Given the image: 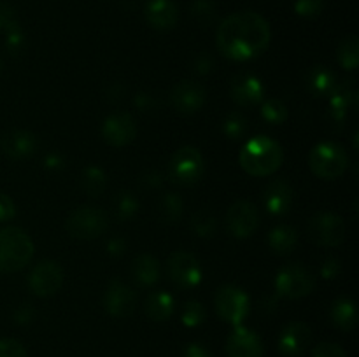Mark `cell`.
Returning <instances> with one entry per match:
<instances>
[{
  "label": "cell",
  "mask_w": 359,
  "mask_h": 357,
  "mask_svg": "<svg viewBox=\"0 0 359 357\" xmlns=\"http://www.w3.org/2000/svg\"><path fill=\"white\" fill-rule=\"evenodd\" d=\"M139 212V200L130 191L119 192L116 198V214L121 220H130Z\"/></svg>",
  "instance_id": "obj_34"
},
{
  "label": "cell",
  "mask_w": 359,
  "mask_h": 357,
  "mask_svg": "<svg viewBox=\"0 0 359 357\" xmlns=\"http://www.w3.org/2000/svg\"><path fill=\"white\" fill-rule=\"evenodd\" d=\"M146 18L156 30H172L177 23V7L172 0H149L146 6Z\"/></svg>",
  "instance_id": "obj_22"
},
{
  "label": "cell",
  "mask_w": 359,
  "mask_h": 357,
  "mask_svg": "<svg viewBox=\"0 0 359 357\" xmlns=\"http://www.w3.org/2000/svg\"><path fill=\"white\" fill-rule=\"evenodd\" d=\"M135 102H137V105L142 108V111H147V108L151 107V104H153V102H151V97H149V94H146V93H140L139 97L135 98Z\"/></svg>",
  "instance_id": "obj_49"
},
{
  "label": "cell",
  "mask_w": 359,
  "mask_h": 357,
  "mask_svg": "<svg viewBox=\"0 0 359 357\" xmlns=\"http://www.w3.org/2000/svg\"><path fill=\"white\" fill-rule=\"evenodd\" d=\"M63 284V270L56 261H41L28 275V287L39 298H48L58 293Z\"/></svg>",
  "instance_id": "obj_11"
},
{
  "label": "cell",
  "mask_w": 359,
  "mask_h": 357,
  "mask_svg": "<svg viewBox=\"0 0 359 357\" xmlns=\"http://www.w3.org/2000/svg\"><path fill=\"white\" fill-rule=\"evenodd\" d=\"M44 164L49 168V170H60L63 167V158L60 154H48L44 160Z\"/></svg>",
  "instance_id": "obj_48"
},
{
  "label": "cell",
  "mask_w": 359,
  "mask_h": 357,
  "mask_svg": "<svg viewBox=\"0 0 359 357\" xmlns=\"http://www.w3.org/2000/svg\"><path fill=\"white\" fill-rule=\"evenodd\" d=\"M307 90L312 97H328L335 88L337 79L335 74L325 65H316L311 72L307 74Z\"/></svg>",
  "instance_id": "obj_26"
},
{
  "label": "cell",
  "mask_w": 359,
  "mask_h": 357,
  "mask_svg": "<svg viewBox=\"0 0 359 357\" xmlns=\"http://www.w3.org/2000/svg\"><path fill=\"white\" fill-rule=\"evenodd\" d=\"M34 314L35 312L30 304H21L16 310V314H14V321H16L18 324H28V322L34 318Z\"/></svg>",
  "instance_id": "obj_45"
},
{
  "label": "cell",
  "mask_w": 359,
  "mask_h": 357,
  "mask_svg": "<svg viewBox=\"0 0 359 357\" xmlns=\"http://www.w3.org/2000/svg\"><path fill=\"white\" fill-rule=\"evenodd\" d=\"M161 266L151 254H140L132 262V276L140 287H151L160 280Z\"/></svg>",
  "instance_id": "obj_23"
},
{
  "label": "cell",
  "mask_w": 359,
  "mask_h": 357,
  "mask_svg": "<svg viewBox=\"0 0 359 357\" xmlns=\"http://www.w3.org/2000/svg\"><path fill=\"white\" fill-rule=\"evenodd\" d=\"M316 287V276L307 266L291 262L279 270L276 276L277 296L286 300H300L309 296Z\"/></svg>",
  "instance_id": "obj_5"
},
{
  "label": "cell",
  "mask_w": 359,
  "mask_h": 357,
  "mask_svg": "<svg viewBox=\"0 0 359 357\" xmlns=\"http://www.w3.org/2000/svg\"><path fill=\"white\" fill-rule=\"evenodd\" d=\"M182 210H184V205H182L181 196L177 192H167L160 203V220L165 224L179 223Z\"/></svg>",
  "instance_id": "obj_29"
},
{
  "label": "cell",
  "mask_w": 359,
  "mask_h": 357,
  "mask_svg": "<svg viewBox=\"0 0 359 357\" xmlns=\"http://www.w3.org/2000/svg\"><path fill=\"white\" fill-rule=\"evenodd\" d=\"M79 182L81 188H83V191L88 196H100L104 192L105 186H107V177H105L104 170L100 167L90 164V167H86L81 172Z\"/></svg>",
  "instance_id": "obj_28"
},
{
  "label": "cell",
  "mask_w": 359,
  "mask_h": 357,
  "mask_svg": "<svg viewBox=\"0 0 359 357\" xmlns=\"http://www.w3.org/2000/svg\"><path fill=\"white\" fill-rule=\"evenodd\" d=\"M230 94L242 107H255L265 98V86L252 74H238L231 79Z\"/></svg>",
  "instance_id": "obj_17"
},
{
  "label": "cell",
  "mask_w": 359,
  "mask_h": 357,
  "mask_svg": "<svg viewBox=\"0 0 359 357\" xmlns=\"http://www.w3.org/2000/svg\"><path fill=\"white\" fill-rule=\"evenodd\" d=\"M205 172L203 156L196 147L186 146L175 150L168 163V177L179 186H193L202 178Z\"/></svg>",
  "instance_id": "obj_7"
},
{
  "label": "cell",
  "mask_w": 359,
  "mask_h": 357,
  "mask_svg": "<svg viewBox=\"0 0 359 357\" xmlns=\"http://www.w3.org/2000/svg\"><path fill=\"white\" fill-rule=\"evenodd\" d=\"M168 279L181 289H191L202 282V265L189 252H174L167 261Z\"/></svg>",
  "instance_id": "obj_10"
},
{
  "label": "cell",
  "mask_w": 359,
  "mask_h": 357,
  "mask_svg": "<svg viewBox=\"0 0 359 357\" xmlns=\"http://www.w3.org/2000/svg\"><path fill=\"white\" fill-rule=\"evenodd\" d=\"M126 248V241L123 238H111L107 244V252L111 255H121Z\"/></svg>",
  "instance_id": "obj_47"
},
{
  "label": "cell",
  "mask_w": 359,
  "mask_h": 357,
  "mask_svg": "<svg viewBox=\"0 0 359 357\" xmlns=\"http://www.w3.org/2000/svg\"><path fill=\"white\" fill-rule=\"evenodd\" d=\"M214 66V59L209 55H200L195 59V72L203 76V74H209Z\"/></svg>",
  "instance_id": "obj_44"
},
{
  "label": "cell",
  "mask_w": 359,
  "mask_h": 357,
  "mask_svg": "<svg viewBox=\"0 0 359 357\" xmlns=\"http://www.w3.org/2000/svg\"><path fill=\"white\" fill-rule=\"evenodd\" d=\"M262 115L269 125H283L287 119L290 112H287L286 104L279 98H270L262 104Z\"/></svg>",
  "instance_id": "obj_31"
},
{
  "label": "cell",
  "mask_w": 359,
  "mask_h": 357,
  "mask_svg": "<svg viewBox=\"0 0 359 357\" xmlns=\"http://www.w3.org/2000/svg\"><path fill=\"white\" fill-rule=\"evenodd\" d=\"M259 226V212L248 200H238L228 209L226 227L235 238H249Z\"/></svg>",
  "instance_id": "obj_12"
},
{
  "label": "cell",
  "mask_w": 359,
  "mask_h": 357,
  "mask_svg": "<svg viewBox=\"0 0 359 357\" xmlns=\"http://www.w3.org/2000/svg\"><path fill=\"white\" fill-rule=\"evenodd\" d=\"M34 241L30 234L16 226L0 230V273L23 270L34 258Z\"/></svg>",
  "instance_id": "obj_3"
},
{
  "label": "cell",
  "mask_w": 359,
  "mask_h": 357,
  "mask_svg": "<svg viewBox=\"0 0 359 357\" xmlns=\"http://www.w3.org/2000/svg\"><path fill=\"white\" fill-rule=\"evenodd\" d=\"M191 227L198 237L210 238L216 233L217 220L216 217H214V214L209 212V210H198V212L191 217Z\"/></svg>",
  "instance_id": "obj_32"
},
{
  "label": "cell",
  "mask_w": 359,
  "mask_h": 357,
  "mask_svg": "<svg viewBox=\"0 0 359 357\" xmlns=\"http://www.w3.org/2000/svg\"><path fill=\"white\" fill-rule=\"evenodd\" d=\"M37 136L28 130H13L0 139V150L11 160H27L37 150Z\"/></svg>",
  "instance_id": "obj_20"
},
{
  "label": "cell",
  "mask_w": 359,
  "mask_h": 357,
  "mask_svg": "<svg viewBox=\"0 0 359 357\" xmlns=\"http://www.w3.org/2000/svg\"><path fill=\"white\" fill-rule=\"evenodd\" d=\"M337 58H339L340 65L346 70H354L359 63V41L358 37L351 35V37L344 38L337 51Z\"/></svg>",
  "instance_id": "obj_30"
},
{
  "label": "cell",
  "mask_w": 359,
  "mask_h": 357,
  "mask_svg": "<svg viewBox=\"0 0 359 357\" xmlns=\"http://www.w3.org/2000/svg\"><path fill=\"white\" fill-rule=\"evenodd\" d=\"M0 357H28L23 343L14 338L0 340Z\"/></svg>",
  "instance_id": "obj_39"
},
{
  "label": "cell",
  "mask_w": 359,
  "mask_h": 357,
  "mask_svg": "<svg viewBox=\"0 0 359 357\" xmlns=\"http://www.w3.org/2000/svg\"><path fill=\"white\" fill-rule=\"evenodd\" d=\"M242 170L252 177H269L276 174L284 161V150L279 142L265 135L252 136L241 150Z\"/></svg>",
  "instance_id": "obj_2"
},
{
  "label": "cell",
  "mask_w": 359,
  "mask_h": 357,
  "mask_svg": "<svg viewBox=\"0 0 359 357\" xmlns=\"http://www.w3.org/2000/svg\"><path fill=\"white\" fill-rule=\"evenodd\" d=\"M191 14L200 24H209L216 16V7L210 0H196L191 7Z\"/></svg>",
  "instance_id": "obj_37"
},
{
  "label": "cell",
  "mask_w": 359,
  "mask_h": 357,
  "mask_svg": "<svg viewBox=\"0 0 359 357\" xmlns=\"http://www.w3.org/2000/svg\"><path fill=\"white\" fill-rule=\"evenodd\" d=\"M248 128H249L248 119H245V115L238 111L230 112L223 122L224 135L231 140H238V139H242V136H245Z\"/></svg>",
  "instance_id": "obj_33"
},
{
  "label": "cell",
  "mask_w": 359,
  "mask_h": 357,
  "mask_svg": "<svg viewBox=\"0 0 359 357\" xmlns=\"http://www.w3.org/2000/svg\"><path fill=\"white\" fill-rule=\"evenodd\" d=\"M137 135L135 119L126 112H114L105 118L102 125V136L112 147H125L133 142Z\"/></svg>",
  "instance_id": "obj_14"
},
{
  "label": "cell",
  "mask_w": 359,
  "mask_h": 357,
  "mask_svg": "<svg viewBox=\"0 0 359 357\" xmlns=\"http://www.w3.org/2000/svg\"><path fill=\"white\" fill-rule=\"evenodd\" d=\"M0 70H2V59H0Z\"/></svg>",
  "instance_id": "obj_50"
},
{
  "label": "cell",
  "mask_w": 359,
  "mask_h": 357,
  "mask_svg": "<svg viewBox=\"0 0 359 357\" xmlns=\"http://www.w3.org/2000/svg\"><path fill=\"white\" fill-rule=\"evenodd\" d=\"M312 357H347V354L337 343L323 342L316 346L314 352H312Z\"/></svg>",
  "instance_id": "obj_40"
},
{
  "label": "cell",
  "mask_w": 359,
  "mask_h": 357,
  "mask_svg": "<svg viewBox=\"0 0 359 357\" xmlns=\"http://www.w3.org/2000/svg\"><path fill=\"white\" fill-rule=\"evenodd\" d=\"M14 23H18V21H16V14H14L13 7L7 6L6 2L0 0V31H6L7 28L13 27Z\"/></svg>",
  "instance_id": "obj_42"
},
{
  "label": "cell",
  "mask_w": 359,
  "mask_h": 357,
  "mask_svg": "<svg viewBox=\"0 0 359 357\" xmlns=\"http://www.w3.org/2000/svg\"><path fill=\"white\" fill-rule=\"evenodd\" d=\"M205 88L196 80H181L172 88L170 102L181 114H195L205 104Z\"/></svg>",
  "instance_id": "obj_15"
},
{
  "label": "cell",
  "mask_w": 359,
  "mask_h": 357,
  "mask_svg": "<svg viewBox=\"0 0 359 357\" xmlns=\"http://www.w3.org/2000/svg\"><path fill=\"white\" fill-rule=\"evenodd\" d=\"M14 216H16V206H14L13 198L6 192H0V223L11 220Z\"/></svg>",
  "instance_id": "obj_41"
},
{
  "label": "cell",
  "mask_w": 359,
  "mask_h": 357,
  "mask_svg": "<svg viewBox=\"0 0 359 357\" xmlns=\"http://www.w3.org/2000/svg\"><path fill=\"white\" fill-rule=\"evenodd\" d=\"M6 48L13 55H20L25 49V34L18 23H14L13 27L6 30Z\"/></svg>",
  "instance_id": "obj_36"
},
{
  "label": "cell",
  "mask_w": 359,
  "mask_h": 357,
  "mask_svg": "<svg viewBox=\"0 0 359 357\" xmlns=\"http://www.w3.org/2000/svg\"><path fill=\"white\" fill-rule=\"evenodd\" d=\"M330 317L339 329L346 332L353 331L358 326L356 303L349 298H339L337 301H333L332 308H330Z\"/></svg>",
  "instance_id": "obj_24"
},
{
  "label": "cell",
  "mask_w": 359,
  "mask_h": 357,
  "mask_svg": "<svg viewBox=\"0 0 359 357\" xmlns=\"http://www.w3.org/2000/svg\"><path fill=\"white\" fill-rule=\"evenodd\" d=\"M262 200L266 212L280 217L291 210V205H293V188L284 178H276V181L266 184V188L263 189Z\"/></svg>",
  "instance_id": "obj_19"
},
{
  "label": "cell",
  "mask_w": 359,
  "mask_h": 357,
  "mask_svg": "<svg viewBox=\"0 0 359 357\" xmlns=\"http://www.w3.org/2000/svg\"><path fill=\"white\" fill-rule=\"evenodd\" d=\"M340 272H342V265H340V261L337 258H328L325 262H323L321 266L323 279L326 280L337 279Z\"/></svg>",
  "instance_id": "obj_43"
},
{
  "label": "cell",
  "mask_w": 359,
  "mask_h": 357,
  "mask_svg": "<svg viewBox=\"0 0 359 357\" xmlns=\"http://www.w3.org/2000/svg\"><path fill=\"white\" fill-rule=\"evenodd\" d=\"M270 24L252 10L230 14L221 21L216 34L221 55L233 62H249L266 51L270 44Z\"/></svg>",
  "instance_id": "obj_1"
},
{
  "label": "cell",
  "mask_w": 359,
  "mask_h": 357,
  "mask_svg": "<svg viewBox=\"0 0 359 357\" xmlns=\"http://www.w3.org/2000/svg\"><path fill=\"white\" fill-rule=\"evenodd\" d=\"M174 298H172V294L165 293V290H154L146 300V314L154 322L168 321L174 315Z\"/></svg>",
  "instance_id": "obj_25"
},
{
  "label": "cell",
  "mask_w": 359,
  "mask_h": 357,
  "mask_svg": "<svg viewBox=\"0 0 359 357\" xmlns=\"http://www.w3.org/2000/svg\"><path fill=\"white\" fill-rule=\"evenodd\" d=\"M205 308H203V304L200 303V301H188V303L182 307V312H181V321L182 324L186 326V328H196V326L202 324L203 321H205Z\"/></svg>",
  "instance_id": "obj_35"
},
{
  "label": "cell",
  "mask_w": 359,
  "mask_h": 357,
  "mask_svg": "<svg viewBox=\"0 0 359 357\" xmlns=\"http://www.w3.org/2000/svg\"><path fill=\"white\" fill-rule=\"evenodd\" d=\"M330 97V115H332L333 121L337 125H342L347 119V114H349L351 108L356 105L358 98V90L356 83L353 79H347L344 83L335 84Z\"/></svg>",
  "instance_id": "obj_21"
},
{
  "label": "cell",
  "mask_w": 359,
  "mask_h": 357,
  "mask_svg": "<svg viewBox=\"0 0 359 357\" xmlns=\"http://www.w3.org/2000/svg\"><path fill=\"white\" fill-rule=\"evenodd\" d=\"M263 342L255 331L237 326L226 340L228 357H263Z\"/></svg>",
  "instance_id": "obj_18"
},
{
  "label": "cell",
  "mask_w": 359,
  "mask_h": 357,
  "mask_svg": "<svg viewBox=\"0 0 359 357\" xmlns=\"http://www.w3.org/2000/svg\"><path fill=\"white\" fill-rule=\"evenodd\" d=\"M298 245V233L294 227L287 226V224H280V226L273 227L269 234V247L272 252L279 255L291 254Z\"/></svg>",
  "instance_id": "obj_27"
},
{
  "label": "cell",
  "mask_w": 359,
  "mask_h": 357,
  "mask_svg": "<svg viewBox=\"0 0 359 357\" xmlns=\"http://www.w3.org/2000/svg\"><path fill=\"white\" fill-rule=\"evenodd\" d=\"M309 237L321 247H339L346 240V224L337 214H316L309 220Z\"/></svg>",
  "instance_id": "obj_9"
},
{
  "label": "cell",
  "mask_w": 359,
  "mask_h": 357,
  "mask_svg": "<svg viewBox=\"0 0 359 357\" xmlns=\"http://www.w3.org/2000/svg\"><path fill=\"white\" fill-rule=\"evenodd\" d=\"M109 227L107 214L97 206L76 209L65 220V230L76 240H95Z\"/></svg>",
  "instance_id": "obj_6"
},
{
  "label": "cell",
  "mask_w": 359,
  "mask_h": 357,
  "mask_svg": "<svg viewBox=\"0 0 359 357\" xmlns=\"http://www.w3.org/2000/svg\"><path fill=\"white\" fill-rule=\"evenodd\" d=\"M309 167L316 177L333 181L346 174L349 167V156L339 144L319 142L309 154Z\"/></svg>",
  "instance_id": "obj_4"
},
{
  "label": "cell",
  "mask_w": 359,
  "mask_h": 357,
  "mask_svg": "<svg viewBox=\"0 0 359 357\" xmlns=\"http://www.w3.org/2000/svg\"><path fill=\"white\" fill-rule=\"evenodd\" d=\"M182 357H212V356H210V352L205 349V346L198 345V343H189V345L184 349Z\"/></svg>",
  "instance_id": "obj_46"
},
{
  "label": "cell",
  "mask_w": 359,
  "mask_h": 357,
  "mask_svg": "<svg viewBox=\"0 0 359 357\" xmlns=\"http://www.w3.org/2000/svg\"><path fill=\"white\" fill-rule=\"evenodd\" d=\"M311 340L312 331L305 322H290L279 335V352L287 357L302 356L311 345Z\"/></svg>",
  "instance_id": "obj_16"
},
{
  "label": "cell",
  "mask_w": 359,
  "mask_h": 357,
  "mask_svg": "<svg viewBox=\"0 0 359 357\" xmlns=\"http://www.w3.org/2000/svg\"><path fill=\"white\" fill-rule=\"evenodd\" d=\"M323 10V0H294V13L302 18H316Z\"/></svg>",
  "instance_id": "obj_38"
},
{
  "label": "cell",
  "mask_w": 359,
  "mask_h": 357,
  "mask_svg": "<svg viewBox=\"0 0 359 357\" xmlns=\"http://www.w3.org/2000/svg\"><path fill=\"white\" fill-rule=\"evenodd\" d=\"M102 303H104L105 312L111 317L125 318L130 317L135 312L137 296L132 287L119 282V280H112L107 286V289H105Z\"/></svg>",
  "instance_id": "obj_13"
},
{
  "label": "cell",
  "mask_w": 359,
  "mask_h": 357,
  "mask_svg": "<svg viewBox=\"0 0 359 357\" xmlns=\"http://www.w3.org/2000/svg\"><path fill=\"white\" fill-rule=\"evenodd\" d=\"M214 303L217 315L235 328L242 326L249 314V296L237 286H223L217 289Z\"/></svg>",
  "instance_id": "obj_8"
}]
</instances>
